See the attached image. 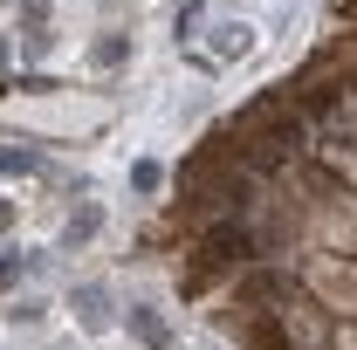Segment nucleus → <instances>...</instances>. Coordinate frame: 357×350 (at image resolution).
Segmentation results:
<instances>
[{
  "mask_svg": "<svg viewBox=\"0 0 357 350\" xmlns=\"http://www.w3.org/2000/svg\"><path fill=\"white\" fill-rule=\"evenodd\" d=\"M0 227H14V199H0Z\"/></svg>",
  "mask_w": 357,
  "mask_h": 350,
  "instance_id": "9",
  "label": "nucleus"
},
{
  "mask_svg": "<svg viewBox=\"0 0 357 350\" xmlns=\"http://www.w3.org/2000/svg\"><path fill=\"white\" fill-rule=\"evenodd\" d=\"M0 55H7V42H0Z\"/></svg>",
  "mask_w": 357,
  "mask_h": 350,
  "instance_id": "10",
  "label": "nucleus"
},
{
  "mask_svg": "<svg viewBox=\"0 0 357 350\" xmlns=\"http://www.w3.org/2000/svg\"><path fill=\"white\" fill-rule=\"evenodd\" d=\"M69 316L83 323L89 337H103V330L117 323V296H110V282H76V289H69Z\"/></svg>",
  "mask_w": 357,
  "mask_h": 350,
  "instance_id": "1",
  "label": "nucleus"
},
{
  "mask_svg": "<svg viewBox=\"0 0 357 350\" xmlns=\"http://www.w3.org/2000/svg\"><path fill=\"white\" fill-rule=\"evenodd\" d=\"M96 234H103V206L89 199V206H76V213H69V227H62V254H76V248H89Z\"/></svg>",
  "mask_w": 357,
  "mask_h": 350,
  "instance_id": "4",
  "label": "nucleus"
},
{
  "mask_svg": "<svg viewBox=\"0 0 357 350\" xmlns=\"http://www.w3.org/2000/svg\"><path fill=\"white\" fill-rule=\"evenodd\" d=\"M131 55H137V35H131V28H103V35L89 42V69H124Z\"/></svg>",
  "mask_w": 357,
  "mask_h": 350,
  "instance_id": "2",
  "label": "nucleus"
},
{
  "mask_svg": "<svg viewBox=\"0 0 357 350\" xmlns=\"http://www.w3.org/2000/svg\"><path fill=\"white\" fill-rule=\"evenodd\" d=\"M248 48H255V28L248 21H213V55L220 62H241Z\"/></svg>",
  "mask_w": 357,
  "mask_h": 350,
  "instance_id": "5",
  "label": "nucleus"
},
{
  "mask_svg": "<svg viewBox=\"0 0 357 350\" xmlns=\"http://www.w3.org/2000/svg\"><path fill=\"white\" fill-rule=\"evenodd\" d=\"M158 185H165V165H158V158H137L131 165V192H158Z\"/></svg>",
  "mask_w": 357,
  "mask_h": 350,
  "instance_id": "8",
  "label": "nucleus"
},
{
  "mask_svg": "<svg viewBox=\"0 0 357 350\" xmlns=\"http://www.w3.org/2000/svg\"><path fill=\"white\" fill-rule=\"evenodd\" d=\"M28 178V172H42V151H28V144H21V151H14V144H7V151H0V178Z\"/></svg>",
  "mask_w": 357,
  "mask_h": 350,
  "instance_id": "7",
  "label": "nucleus"
},
{
  "mask_svg": "<svg viewBox=\"0 0 357 350\" xmlns=\"http://www.w3.org/2000/svg\"><path fill=\"white\" fill-rule=\"evenodd\" d=\"M7 323H14V330H35V323H48V296H21V303L7 309Z\"/></svg>",
  "mask_w": 357,
  "mask_h": 350,
  "instance_id": "6",
  "label": "nucleus"
},
{
  "mask_svg": "<svg viewBox=\"0 0 357 350\" xmlns=\"http://www.w3.org/2000/svg\"><path fill=\"white\" fill-rule=\"evenodd\" d=\"M124 323H131V337H137L144 350H165V344H172V323L158 316V303H131V316H124Z\"/></svg>",
  "mask_w": 357,
  "mask_h": 350,
  "instance_id": "3",
  "label": "nucleus"
}]
</instances>
